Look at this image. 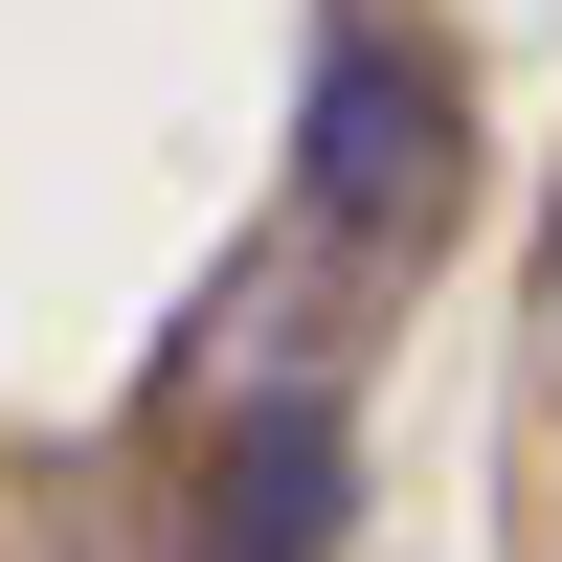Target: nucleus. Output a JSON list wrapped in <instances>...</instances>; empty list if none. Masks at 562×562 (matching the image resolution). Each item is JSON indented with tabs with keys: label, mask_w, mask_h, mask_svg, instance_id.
<instances>
[{
	"label": "nucleus",
	"mask_w": 562,
	"mask_h": 562,
	"mask_svg": "<svg viewBox=\"0 0 562 562\" xmlns=\"http://www.w3.org/2000/svg\"><path fill=\"white\" fill-rule=\"evenodd\" d=\"M338 495H360L338 405H248L203 450V495H180V562H338Z\"/></svg>",
	"instance_id": "nucleus-2"
},
{
	"label": "nucleus",
	"mask_w": 562,
	"mask_h": 562,
	"mask_svg": "<svg viewBox=\"0 0 562 562\" xmlns=\"http://www.w3.org/2000/svg\"><path fill=\"white\" fill-rule=\"evenodd\" d=\"M540 315H562V248H540Z\"/></svg>",
	"instance_id": "nucleus-3"
},
{
	"label": "nucleus",
	"mask_w": 562,
	"mask_h": 562,
	"mask_svg": "<svg viewBox=\"0 0 562 562\" xmlns=\"http://www.w3.org/2000/svg\"><path fill=\"white\" fill-rule=\"evenodd\" d=\"M293 203L338 225V248H405V225L450 203V68L405 23H360L338 68H315V158H293Z\"/></svg>",
	"instance_id": "nucleus-1"
}]
</instances>
